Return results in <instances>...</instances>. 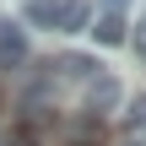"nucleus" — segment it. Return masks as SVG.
<instances>
[{
    "mask_svg": "<svg viewBox=\"0 0 146 146\" xmlns=\"http://www.w3.org/2000/svg\"><path fill=\"white\" fill-rule=\"evenodd\" d=\"M22 65H27V33H22V22H0V76H11Z\"/></svg>",
    "mask_w": 146,
    "mask_h": 146,
    "instance_id": "f257e3e1",
    "label": "nucleus"
},
{
    "mask_svg": "<svg viewBox=\"0 0 146 146\" xmlns=\"http://www.w3.org/2000/svg\"><path fill=\"white\" fill-rule=\"evenodd\" d=\"M87 22H92L87 33H92L103 49H114V43H130V22H125V11H92Z\"/></svg>",
    "mask_w": 146,
    "mask_h": 146,
    "instance_id": "f03ea898",
    "label": "nucleus"
},
{
    "mask_svg": "<svg viewBox=\"0 0 146 146\" xmlns=\"http://www.w3.org/2000/svg\"><path fill=\"white\" fill-rule=\"evenodd\" d=\"M108 108H119V81L108 70H98L87 81V114H108Z\"/></svg>",
    "mask_w": 146,
    "mask_h": 146,
    "instance_id": "7ed1b4c3",
    "label": "nucleus"
},
{
    "mask_svg": "<svg viewBox=\"0 0 146 146\" xmlns=\"http://www.w3.org/2000/svg\"><path fill=\"white\" fill-rule=\"evenodd\" d=\"M54 70H60V76H70V81H92V76H98L103 65H98V60H87V54H65V60H60Z\"/></svg>",
    "mask_w": 146,
    "mask_h": 146,
    "instance_id": "20e7f679",
    "label": "nucleus"
},
{
    "mask_svg": "<svg viewBox=\"0 0 146 146\" xmlns=\"http://www.w3.org/2000/svg\"><path fill=\"white\" fill-rule=\"evenodd\" d=\"M87 16H92V11H87L81 0H60V27H54V33H81Z\"/></svg>",
    "mask_w": 146,
    "mask_h": 146,
    "instance_id": "39448f33",
    "label": "nucleus"
},
{
    "mask_svg": "<svg viewBox=\"0 0 146 146\" xmlns=\"http://www.w3.org/2000/svg\"><path fill=\"white\" fill-rule=\"evenodd\" d=\"M27 22L33 27H60V0H27Z\"/></svg>",
    "mask_w": 146,
    "mask_h": 146,
    "instance_id": "423d86ee",
    "label": "nucleus"
},
{
    "mask_svg": "<svg viewBox=\"0 0 146 146\" xmlns=\"http://www.w3.org/2000/svg\"><path fill=\"white\" fill-rule=\"evenodd\" d=\"M125 130H130V135H141V130H146V92H141V98H130V108H125Z\"/></svg>",
    "mask_w": 146,
    "mask_h": 146,
    "instance_id": "0eeeda50",
    "label": "nucleus"
},
{
    "mask_svg": "<svg viewBox=\"0 0 146 146\" xmlns=\"http://www.w3.org/2000/svg\"><path fill=\"white\" fill-rule=\"evenodd\" d=\"M130 43H135V54H141V60H146V22H141V33H135Z\"/></svg>",
    "mask_w": 146,
    "mask_h": 146,
    "instance_id": "6e6552de",
    "label": "nucleus"
},
{
    "mask_svg": "<svg viewBox=\"0 0 146 146\" xmlns=\"http://www.w3.org/2000/svg\"><path fill=\"white\" fill-rule=\"evenodd\" d=\"M125 5H130V0H103L98 11H125Z\"/></svg>",
    "mask_w": 146,
    "mask_h": 146,
    "instance_id": "1a4fd4ad",
    "label": "nucleus"
},
{
    "mask_svg": "<svg viewBox=\"0 0 146 146\" xmlns=\"http://www.w3.org/2000/svg\"><path fill=\"white\" fill-rule=\"evenodd\" d=\"M0 146H33V141H27V135H5Z\"/></svg>",
    "mask_w": 146,
    "mask_h": 146,
    "instance_id": "9d476101",
    "label": "nucleus"
},
{
    "mask_svg": "<svg viewBox=\"0 0 146 146\" xmlns=\"http://www.w3.org/2000/svg\"><path fill=\"white\" fill-rule=\"evenodd\" d=\"M125 146H146V141H141V135H130V141H125Z\"/></svg>",
    "mask_w": 146,
    "mask_h": 146,
    "instance_id": "9b49d317",
    "label": "nucleus"
},
{
    "mask_svg": "<svg viewBox=\"0 0 146 146\" xmlns=\"http://www.w3.org/2000/svg\"><path fill=\"white\" fill-rule=\"evenodd\" d=\"M70 146H92V141H70Z\"/></svg>",
    "mask_w": 146,
    "mask_h": 146,
    "instance_id": "f8f14e48",
    "label": "nucleus"
}]
</instances>
